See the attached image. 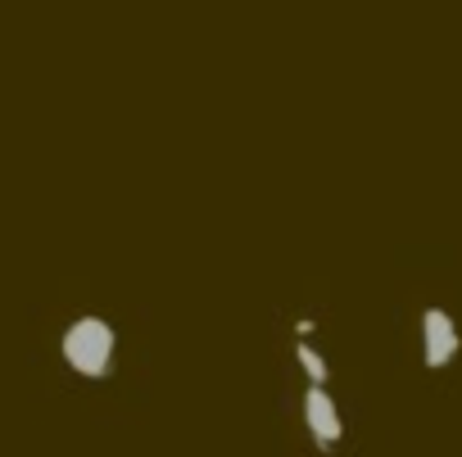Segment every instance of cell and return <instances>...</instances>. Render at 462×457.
<instances>
[{
  "mask_svg": "<svg viewBox=\"0 0 462 457\" xmlns=\"http://www.w3.org/2000/svg\"><path fill=\"white\" fill-rule=\"evenodd\" d=\"M114 349H118V335L105 317H78L69 331H64V362L87 376V380H105L109 367H114Z\"/></svg>",
  "mask_w": 462,
  "mask_h": 457,
  "instance_id": "obj_1",
  "label": "cell"
},
{
  "mask_svg": "<svg viewBox=\"0 0 462 457\" xmlns=\"http://www.w3.org/2000/svg\"><path fill=\"white\" fill-rule=\"evenodd\" d=\"M304 430L313 439L318 452H336L340 439H345V416H340V403L327 394V385H309L304 389Z\"/></svg>",
  "mask_w": 462,
  "mask_h": 457,
  "instance_id": "obj_3",
  "label": "cell"
},
{
  "mask_svg": "<svg viewBox=\"0 0 462 457\" xmlns=\"http://www.w3.org/2000/svg\"><path fill=\"white\" fill-rule=\"evenodd\" d=\"M313 331H318V326H313V317H300V322H295V335H304V340H309Z\"/></svg>",
  "mask_w": 462,
  "mask_h": 457,
  "instance_id": "obj_5",
  "label": "cell"
},
{
  "mask_svg": "<svg viewBox=\"0 0 462 457\" xmlns=\"http://www.w3.org/2000/svg\"><path fill=\"white\" fill-rule=\"evenodd\" d=\"M295 358H300V367H304V376H309V385H327V376H331V367H327V358L300 335V344H295Z\"/></svg>",
  "mask_w": 462,
  "mask_h": 457,
  "instance_id": "obj_4",
  "label": "cell"
},
{
  "mask_svg": "<svg viewBox=\"0 0 462 457\" xmlns=\"http://www.w3.org/2000/svg\"><path fill=\"white\" fill-rule=\"evenodd\" d=\"M462 353V331L453 322L448 308H421V367L426 371H444L453 358Z\"/></svg>",
  "mask_w": 462,
  "mask_h": 457,
  "instance_id": "obj_2",
  "label": "cell"
}]
</instances>
